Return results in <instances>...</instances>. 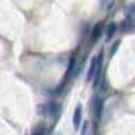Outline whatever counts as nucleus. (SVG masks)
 Returning a JSON list of instances; mask_svg holds the SVG:
<instances>
[{"mask_svg":"<svg viewBox=\"0 0 135 135\" xmlns=\"http://www.w3.org/2000/svg\"><path fill=\"white\" fill-rule=\"evenodd\" d=\"M99 61H100V54L92 57L91 64H89L88 73H86V81H92V80H93V77H95V74H96V70H97V66H99Z\"/></svg>","mask_w":135,"mask_h":135,"instance_id":"1","label":"nucleus"},{"mask_svg":"<svg viewBox=\"0 0 135 135\" xmlns=\"http://www.w3.org/2000/svg\"><path fill=\"white\" fill-rule=\"evenodd\" d=\"M57 104L55 103H46V104H43V105H39V109L38 112L41 115L43 116H53L55 114V111H57Z\"/></svg>","mask_w":135,"mask_h":135,"instance_id":"2","label":"nucleus"},{"mask_svg":"<svg viewBox=\"0 0 135 135\" xmlns=\"http://www.w3.org/2000/svg\"><path fill=\"white\" fill-rule=\"evenodd\" d=\"M81 118H83V107H81V104H78L74 109V114H73V127H74V130H78V127H80Z\"/></svg>","mask_w":135,"mask_h":135,"instance_id":"3","label":"nucleus"},{"mask_svg":"<svg viewBox=\"0 0 135 135\" xmlns=\"http://www.w3.org/2000/svg\"><path fill=\"white\" fill-rule=\"evenodd\" d=\"M101 32H103V23H101V22H99V23L95 25V27H93V30H92V39H93V41L99 39L100 35H101Z\"/></svg>","mask_w":135,"mask_h":135,"instance_id":"4","label":"nucleus"},{"mask_svg":"<svg viewBox=\"0 0 135 135\" xmlns=\"http://www.w3.org/2000/svg\"><path fill=\"white\" fill-rule=\"evenodd\" d=\"M45 134H46V126H45V123H38L34 127V130L31 131V135H45Z\"/></svg>","mask_w":135,"mask_h":135,"instance_id":"5","label":"nucleus"},{"mask_svg":"<svg viewBox=\"0 0 135 135\" xmlns=\"http://www.w3.org/2000/svg\"><path fill=\"white\" fill-rule=\"evenodd\" d=\"M101 111H103V100L96 99L95 100V114H96L97 120H100V118H101Z\"/></svg>","mask_w":135,"mask_h":135,"instance_id":"6","label":"nucleus"},{"mask_svg":"<svg viewBox=\"0 0 135 135\" xmlns=\"http://www.w3.org/2000/svg\"><path fill=\"white\" fill-rule=\"evenodd\" d=\"M116 25L115 23H109L108 27H107V41H109L112 37L115 35V32H116Z\"/></svg>","mask_w":135,"mask_h":135,"instance_id":"7","label":"nucleus"},{"mask_svg":"<svg viewBox=\"0 0 135 135\" xmlns=\"http://www.w3.org/2000/svg\"><path fill=\"white\" fill-rule=\"evenodd\" d=\"M132 27H134V20L132 19H126L124 22H123V25H122V30L123 31H130Z\"/></svg>","mask_w":135,"mask_h":135,"instance_id":"8","label":"nucleus"},{"mask_svg":"<svg viewBox=\"0 0 135 135\" xmlns=\"http://www.w3.org/2000/svg\"><path fill=\"white\" fill-rule=\"evenodd\" d=\"M86 130H88V123H85V124H84V128H83V132H81V135H85Z\"/></svg>","mask_w":135,"mask_h":135,"instance_id":"9","label":"nucleus"},{"mask_svg":"<svg viewBox=\"0 0 135 135\" xmlns=\"http://www.w3.org/2000/svg\"><path fill=\"white\" fill-rule=\"evenodd\" d=\"M118 46H119V42H115V46L112 47V50H111V53H112V54L115 53V50H116V47H118Z\"/></svg>","mask_w":135,"mask_h":135,"instance_id":"10","label":"nucleus"},{"mask_svg":"<svg viewBox=\"0 0 135 135\" xmlns=\"http://www.w3.org/2000/svg\"><path fill=\"white\" fill-rule=\"evenodd\" d=\"M130 11H131V12H135V4H132V6L130 7Z\"/></svg>","mask_w":135,"mask_h":135,"instance_id":"11","label":"nucleus"}]
</instances>
